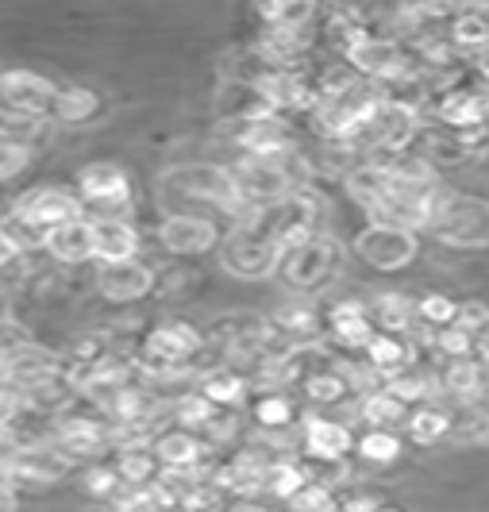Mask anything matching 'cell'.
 Wrapping results in <instances>:
<instances>
[{
    "instance_id": "obj_1",
    "label": "cell",
    "mask_w": 489,
    "mask_h": 512,
    "mask_svg": "<svg viewBox=\"0 0 489 512\" xmlns=\"http://www.w3.org/2000/svg\"><path fill=\"white\" fill-rule=\"evenodd\" d=\"M162 193L170 197H185V201H201L208 208H220L224 216L243 220L251 208L243 205L239 189L232 181L228 166H212V162H185V166H170L162 174Z\"/></svg>"
},
{
    "instance_id": "obj_2",
    "label": "cell",
    "mask_w": 489,
    "mask_h": 512,
    "mask_svg": "<svg viewBox=\"0 0 489 512\" xmlns=\"http://www.w3.org/2000/svg\"><path fill=\"white\" fill-rule=\"evenodd\" d=\"M343 258H347L343 243L328 231H316L312 239L297 243L293 251H285L274 274L297 293H320V289H328L339 278Z\"/></svg>"
},
{
    "instance_id": "obj_3",
    "label": "cell",
    "mask_w": 489,
    "mask_h": 512,
    "mask_svg": "<svg viewBox=\"0 0 489 512\" xmlns=\"http://www.w3.org/2000/svg\"><path fill=\"white\" fill-rule=\"evenodd\" d=\"M282 262V251L274 247L270 231H266V220H262V208H251L243 220H235L228 239H224V270L235 274V278H266L274 274Z\"/></svg>"
},
{
    "instance_id": "obj_4",
    "label": "cell",
    "mask_w": 489,
    "mask_h": 512,
    "mask_svg": "<svg viewBox=\"0 0 489 512\" xmlns=\"http://www.w3.org/2000/svg\"><path fill=\"white\" fill-rule=\"evenodd\" d=\"M74 197L85 205V216H89V208L97 212L93 220H128L135 193H131L128 170L120 162H89L78 170Z\"/></svg>"
},
{
    "instance_id": "obj_5",
    "label": "cell",
    "mask_w": 489,
    "mask_h": 512,
    "mask_svg": "<svg viewBox=\"0 0 489 512\" xmlns=\"http://www.w3.org/2000/svg\"><path fill=\"white\" fill-rule=\"evenodd\" d=\"M8 220L24 224V228L47 235L51 228H62V224H74V220H89L85 216V205L70 189H58V185H31L24 189L12 208H8Z\"/></svg>"
},
{
    "instance_id": "obj_6",
    "label": "cell",
    "mask_w": 489,
    "mask_h": 512,
    "mask_svg": "<svg viewBox=\"0 0 489 512\" xmlns=\"http://www.w3.org/2000/svg\"><path fill=\"white\" fill-rule=\"evenodd\" d=\"M443 247H459V251H478L489 247V201L478 197H459V193H447V201L439 208L436 224H432Z\"/></svg>"
},
{
    "instance_id": "obj_7",
    "label": "cell",
    "mask_w": 489,
    "mask_h": 512,
    "mask_svg": "<svg viewBox=\"0 0 489 512\" xmlns=\"http://www.w3.org/2000/svg\"><path fill=\"white\" fill-rule=\"evenodd\" d=\"M339 62L359 77V81H370V85H386L397 74H405L412 66L405 43L389 39V35H362L351 47L339 51Z\"/></svg>"
},
{
    "instance_id": "obj_8",
    "label": "cell",
    "mask_w": 489,
    "mask_h": 512,
    "mask_svg": "<svg viewBox=\"0 0 489 512\" xmlns=\"http://www.w3.org/2000/svg\"><path fill=\"white\" fill-rule=\"evenodd\" d=\"M51 443L66 459L74 462V466H78V462L101 459L104 451L112 447V443H108V420L93 409L58 412L51 424Z\"/></svg>"
},
{
    "instance_id": "obj_9",
    "label": "cell",
    "mask_w": 489,
    "mask_h": 512,
    "mask_svg": "<svg viewBox=\"0 0 489 512\" xmlns=\"http://www.w3.org/2000/svg\"><path fill=\"white\" fill-rule=\"evenodd\" d=\"M54 97H58V85L47 74H39V70H27V66L0 70V112L51 120Z\"/></svg>"
},
{
    "instance_id": "obj_10",
    "label": "cell",
    "mask_w": 489,
    "mask_h": 512,
    "mask_svg": "<svg viewBox=\"0 0 489 512\" xmlns=\"http://www.w3.org/2000/svg\"><path fill=\"white\" fill-rule=\"evenodd\" d=\"M355 255L382 270V274H393V270H405L409 262H416L420 255V239L416 231L409 228H393V224H366V228L355 235Z\"/></svg>"
},
{
    "instance_id": "obj_11",
    "label": "cell",
    "mask_w": 489,
    "mask_h": 512,
    "mask_svg": "<svg viewBox=\"0 0 489 512\" xmlns=\"http://www.w3.org/2000/svg\"><path fill=\"white\" fill-rule=\"evenodd\" d=\"M70 470H74V462L66 459L51 439H47V443H43V439H35V443H20V451H16L12 466L4 470V478L20 489V493H27V489L58 486Z\"/></svg>"
},
{
    "instance_id": "obj_12",
    "label": "cell",
    "mask_w": 489,
    "mask_h": 512,
    "mask_svg": "<svg viewBox=\"0 0 489 512\" xmlns=\"http://www.w3.org/2000/svg\"><path fill=\"white\" fill-rule=\"evenodd\" d=\"M158 243H162L166 255L178 258L208 255L220 243V224L208 220V216H197V212H170L158 224Z\"/></svg>"
},
{
    "instance_id": "obj_13",
    "label": "cell",
    "mask_w": 489,
    "mask_h": 512,
    "mask_svg": "<svg viewBox=\"0 0 489 512\" xmlns=\"http://www.w3.org/2000/svg\"><path fill=\"white\" fill-rule=\"evenodd\" d=\"M93 285H97V293H101L108 305H135V301L151 297V293L158 289V274L147 266V262L131 258V262L97 266Z\"/></svg>"
},
{
    "instance_id": "obj_14",
    "label": "cell",
    "mask_w": 489,
    "mask_h": 512,
    "mask_svg": "<svg viewBox=\"0 0 489 512\" xmlns=\"http://www.w3.org/2000/svg\"><path fill=\"white\" fill-rule=\"evenodd\" d=\"M208 482L220 489V497H235V501H255L266 489V462L258 459L255 451L239 447L228 459L212 462Z\"/></svg>"
},
{
    "instance_id": "obj_15",
    "label": "cell",
    "mask_w": 489,
    "mask_h": 512,
    "mask_svg": "<svg viewBox=\"0 0 489 512\" xmlns=\"http://www.w3.org/2000/svg\"><path fill=\"white\" fill-rule=\"evenodd\" d=\"M489 108V89H470V85H451L443 89L432 104V120L436 128L443 131H474V128H489L486 120Z\"/></svg>"
},
{
    "instance_id": "obj_16",
    "label": "cell",
    "mask_w": 489,
    "mask_h": 512,
    "mask_svg": "<svg viewBox=\"0 0 489 512\" xmlns=\"http://www.w3.org/2000/svg\"><path fill=\"white\" fill-rule=\"evenodd\" d=\"M324 335L332 339V347L339 351H351V355H362L370 347V339L378 335L374 320H370V305L362 301H339L324 312Z\"/></svg>"
},
{
    "instance_id": "obj_17",
    "label": "cell",
    "mask_w": 489,
    "mask_h": 512,
    "mask_svg": "<svg viewBox=\"0 0 489 512\" xmlns=\"http://www.w3.org/2000/svg\"><path fill=\"white\" fill-rule=\"evenodd\" d=\"M232 143L239 147V154H247V158H285V154L301 151V147H297V135H293L285 116L239 124V128L232 131Z\"/></svg>"
},
{
    "instance_id": "obj_18",
    "label": "cell",
    "mask_w": 489,
    "mask_h": 512,
    "mask_svg": "<svg viewBox=\"0 0 489 512\" xmlns=\"http://www.w3.org/2000/svg\"><path fill=\"white\" fill-rule=\"evenodd\" d=\"M101 412L112 428H158V412H162V405H158L155 389L135 378V382L124 385L120 393H112Z\"/></svg>"
},
{
    "instance_id": "obj_19",
    "label": "cell",
    "mask_w": 489,
    "mask_h": 512,
    "mask_svg": "<svg viewBox=\"0 0 489 512\" xmlns=\"http://www.w3.org/2000/svg\"><path fill=\"white\" fill-rule=\"evenodd\" d=\"M266 328L289 347H316L324 335V312L312 301H285L266 316Z\"/></svg>"
},
{
    "instance_id": "obj_20",
    "label": "cell",
    "mask_w": 489,
    "mask_h": 512,
    "mask_svg": "<svg viewBox=\"0 0 489 512\" xmlns=\"http://www.w3.org/2000/svg\"><path fill=\"white\" fill-rule=\"evenodd\" d=\"M301 451L312 462H347L355 451V436L347 424H339L332 416H305L301 420Z\"/></svg>"
},
{
    "instance_id": "obj_21",
    "label": "cell",
    "mask_w": 489,
    "mask_h": 512,
    "mask_svg": "<svg viewBox=\"0 0 489 512\" xmlns=\"http://www.w3.org/2000/svg\"><path fill=\"white\" fill-rule=\"evenodd\" d=\"M151 451H155V459L162 470H201L208 474L212 470V455H216V447H208L201 436H193V432H158L155 443H151Z\"/></svg>"
},
{
    "instance_id": "obj_22",
    "label": "cell",
    "mask_w": 489,
    "mask_h": 512,
    "mask_svg": "<svg viewBox=\"0 0 489 512\" xmlns=\"http://www.w3.org/2000/svg\"><path fill=\"white\" fill-rule=\"evenodd\" d=\"M343 189H347V197L370 216V224H378L382 212H386V193H389L386 162H370V158L355 162V166L343 174Z\"/></svg>"
},
{
    "instance_id": "obj_23",
    "label": "cell",
    "mask_w": 489,
    "mask_h": 512,
    "mask_svg": "<svg viewBox=\"0 0 489 512\" xmlns=\"http://www.w3.org/2000/svg\"><path fill=\"white\" fill-rule=\"evenodd\" d=\"M43 255L58 262V266H85V262H97L93 255V224L89 220H74V224H62L43 235Z\"/></svg>"
},
{
    "instance_id": "obj_24",
    "label": "cell",
    "mask_w": 489,
    "mask_h": 512,
    "mask_svg": "<svg viewBox=\"0 0 489 512\" xmlns=\"http://www.w3.org/2000/svg\"><path fill=\"white\" fill-rule=\"evenodd\" d=\"M93 224V255L97 266H112V262H131L139 255V228L131 220H89Z\"/></svg>"
},
{
    "instance_id": "obj_25",
    "label": "cell",
    "mask_w": 489,
    "mask_h": 512,
    "mask_svg": "<svg viewBox=\"0 0 489 512\" xmlns=\"http://www.w3.org/2000/svg\"><path fill=\"white\" fill-rule=\"evenodd\" d=\"M216 112H220V120L224 124H255V120H270V116H278L270 104L258 97L255 89H251V81H243V77H232L224 89H220V97H216Z\"/></svg>"
},
{
    "instance_id": "obj_26",
    "label": "cell",
    "mask_w": 489,
    "mask_h": 512,
    "mask_svg": "<svg viewBox=\"0 0 489 512\" xmlns=\"http://www.w3.org/2000/svg\"><path fill=\"white\" fill-rule=\"evenodd\" d=\"M104 112V101L89 85H58V97L51 104V120L58 128H85Z\"/></svg>"
},
{
    "instance_id": "obj_27",
    "label": "cell",
    "mask_w": 489,
    "mask_h": 512,
    "mask_svg": "<svg viewBox=\"0 0 489 512\" xmlns=\"http://www.w3.org/2000/svg\"><path fill=\"white\" fill-rule=\"evenodd\" d=\"M197 393L212 401L216 409L224 412H239L251 397V378L239 374V370H228V366H216V370H205L197 378Z\"/></svg>"
},
{
    "instance_id": "obj_28",
    "label": "cell",
    "mask_w": 489,
    "mask_h": 512,
    "mask_svg": "<svg viewBox=\"0 0 489 512\" xmlns=\"http://www.w3.org/2000/svg\"><path fill=\"white\" fill-rule=\"evenodd\" d=\"M447 39L463 54H486L489 51V4H459L451 24H447Z\"/></svg>"
},
{
    "instance_id": "obj_29",
    "label": "cell",
    "mask_w": 489,
    "mask_h": 512,
    "mask_svg": "<svg viewBox=\"0 0 489 512\" xmlns=\"http://www.w3.org/2000/svg\"><path fill=\"white\" fill-rule=\"evenodd\" d=\"M382 389H386L393 401H401L405 409H420V405H432V397L439 393V378L428 366L412 362L405 370H397L393 378H386Z\"/></svg>"
},
{
    "instance_id": "obj_30",
    "label": "cell",
    "mask_w": 489,
    "mask_h": 512,
    "mask_svg": "<svg viewBox=\"0 0 489 512\" xmlns=\"http://www.w3.org/2000/svg\"><path fill=\"white\" fill-rule=\"evenodd\" d=\"M362 362H366V366L386 382V378H393L397 370H405V366L416 362V347H412L405 335L378 332L374 339H370V347L362 351Z\"/></svg>"
},
{
    "instance_id": "obj_31",
    "label": "cell",
    "mask_w": 489,
    "mask_h": 512,
    "mask_svg": "<svg viewBox=\"0 0 489 512\" xmlns=\"http://www.w3.org/2000/svg\"><path fill=\"white\" fill-rule=\"evenodd\" d=\"M370 320L386 335H409L416 328V301L405 293H378L370 301Z\"/></svg>"
},
{
    "instance_id": "obj_32",
    "label": "cell",
    "mask_w": 489,
    "mask_h": 512,
    "mask_svg": "<svg viewBox=\"0 0 489 512\" xmlns=\"http://www.w3.org/2000/svg\"><path fill=\"white\" fill-rule=\"evenodd\" d=\"M486 366L478 359H455L443 366V374H439V389L447 393V397H455V401H478L482 397V389H486Z\"/></svg>"
},
{
    "instance_id": "obj_33",
    "label": "cell",
    "mask_w": 489,
    "mask_h": 512,
    "mask_svg": "<svg viewBox=\"0 0 489 512\" xmlns=\"http://www.w3.org/2000/svg\"><path fill=\"white\" fill-rule=\"evenodd\" d=\"M255 16L262 20V31H305L316 27L320 8L309 0H282V4H258Z\"/></svg>"
},
{
    "instance_id": "obj_34",
    "label": "cell",
    "mask_w": 489,
    "mask_h": 512,
    "mask_svg": "<svg viewBox=\"0 0 489 512\" xmlns=\"http://www.w3.org/2000/svg\"><path fill=\"white\" fill-rule=\"evenodd\" d=\"M251 420L258 432H289L297 424V401L285 389H266L251 405Z\"/></svg>"
},
{
    "instance_id": "obj_35",
    "label": "cell",
    "mask_w": 489,
    "mask_h": 512,
    "mask_svg": "<svg viewBox=\"0 0 489 512\" xmlns=\"http://www.w3.org/2000/svg\"><path fill=\"white\" fill-rule=\"evenodd\" d=\"M112 470L120 474L124 489L155 486L158 474H162V466H158L151 447H120V451H116V459H112Z\"/></svg>"
},
{
    "instance_id": "obj_36",
    "label": "cell",
    "mask_w": 489,
    "mask_h": 512,
    "mask_svg": "<svg viewBox=\"0 0 489 512\" xmlns=\"http://www.w3.org/2000/svg\"><path fill=\"white\" fill-rule=\"evenodd\" d=\"M401 428L409 432V439L416 447H436L439 439L451 436L455 420H451V412L443 409V405H420V409H409Z\"/></svg>"
},
{
    "instance_id": "obj_37",
    "label": "cell",
    "mask_w": 489,
    "mask_h": 512,
    "mask_svg": "<svg viewBox=\"0 0 489 512\" xmlns=\"http://www.w3.org/2000/svg\"><path fill=\"white\" fill-rule=\"evenodd\" d=\"M301 393H305V401L316 405V409H332V405H343L351 397V385L343 378L339 362H332L324 370H312L309 378L301 382Z\"/></svg>"
},
{
    "instance_id": "obj_38",
    "label": "cell",
    "mask_w": 489,
    "mask_h": 512,
    "mask_svg": "<svg viewBox=\"0 0 489 512\" xmlns=\"http://www.w3.org/2000/svg\"><path fill=\"white\" fill-rule=\"evenodd\" d=\"M359 416L366 420V428H374V432H393V428L405 424L409 409L401 401H393L386 389H370V393L359 397Z\"/></svg>"
},
{
    "instance_id": "obj_39",
    "label": "cell",
    "mask_w": 489,
    "mask_h": 512,
    "mask_svg": "<svg viewBox=\"0 0 489 512\" xmlns=\"http://www.w3.org/2000/svg\"><path fill=\"white\" fill-rule=\"evenodd\" d=\"M216 405L212 401H205L197 389H189V393H178L174 397V409H170V420L178 424L181 432H193V436H201L208 424L216 420Z\"/></svg>"
},
{
    "instance_id": "obj_40",
    "label": "cell",
    "mask_w": 489,
    "mask_h": 512,
    "mask_svg": "<svg viewBox=\"0 0 489 512\" xmlns=\"http://www.w3.org/2000/svg\"><path fill=\"white\" fill-rule=\"evenodd\" d=\"M305 486H309V474H305L301 459H282V462H270V466H266V489H262V493L278 497V501H285V505H289Z\"/></svg>"
},
{
    "instance_id": "obj_41",
    "label": "cell",
    "mask_w": 489,
    "mask_h": 512,
    "mask_svg": "<svg viewBox=\"0 0 489 512\" xmlns=\"http://www.w3.org/2000/svg\"><path fill=\"white\" fill-rule=\"evenodd\" d=\"M355 451H359L362 462H370V466H393V462L401 459V451H405V443L397 432H362L355 439Z\"/></svg>"
},
{
    "instance_id": "obj_42",
    "label": "cell",
    "mask_w": 489,
    "mask_h": 512,
    "mask_svg": "<svg viewBox=\"0 0 489 512\" xmlns=\"http://www.w3.org/2000/svg\"><path fill=\"white\" fill-rule=\"evenodd\" d=\"M455 308H459V301H451L443 293H428V297L416 301V324L428 328V332H439V328L455 324Z\"/></svg>"
},
{
    "instance_id": "obj_43",
    "label": "cell",
    "mask_w": 489,
    "mask_h": 512,
    "mask_svg": "<svg viewBox=\"0 0 489 512\" xmlns=\"http://www.w3.org/2000/svg\"><path fill=\"white\" fill-rule=\"evenodd\" d=\"M81 486L89 497H97V501H116L120 493H124V482H120V474L112 470V462H93L85 474H81Z\"/></svg>"
},
{
    "instance_id": "obj_44",
    "label": "cell",
    "mask_w": 489,
    "mask_h": 512,
    "mask_svg": "<svg viewBox=\"0 0 489 512\" xmlns=\"http://www.w3.org/2000/svg\"><path fill=\"white\" fill-rule=\"evenodd\" d=\"M432 347H436L439 355L447 362L455 359H474V335L463 332V328H455V324H447V328H439L436 339H432Z\"/></svg>"
},
{
    "instance_id": "obj_45",
    "label": "cell",
    "mask_w": 489,
    "mask_h": 512,
    "mask_svg": "<svg viewBox=\"0 0 489 512\" xmlns=\"http://www.w3.org/2000/svg\"><path fill=\"white\" fill-rule=\"evenodd\" d=\"M289 512H339V493L309 482V486L289 501Z\"/></svg>"
},
{
    "instance_id": "obj_46",
    "label": "cell",
    "mask_w": 489,
    "mask_h": 512,
    "mask_svg": "<svg viewBox=\"0 0 489 512\" xmlns=\"http://www.w3.org/2000/svg\"><path fill=\"white\" fill-rule=\"evenodd\" d=\"M31 158H35V154L27 151V147L12 143V139H0V185L20 178L27 166H31Z\"/></svg>"
},
{
    "instance_id": "obj_47",
    "label": "cell",
    "mask_w": 489,
    "mask_h": 512,
    "mask_svg": "<svg viewBox=\"0 0 489 512\" xmlns=\"http://www.w3.org/2000/svg\"><path fill=\"white\" fill-rule=\"evenodd\" d=\"M455 328H463V332L478 335L489 328V305L486 301H463V305L455 308Z\"/></svg>"
},
{
    "instance_id": "obj_48",
    "label": "cell",
    "mask_w": 489,
    "mask_h": 512,
    "mask_svg": "<svg viewBox=\"0 0 489 512\" xmlns=\"http://www.w3.org/2000/svg\"><path fill=\"white\" fill-rule=\"evenodd\" d=\"M108 509L112 512H162L155 501V493H151V486L147 489H124L116 501H108Z\"/></svg>"
},
{
    "instance_id": "obj_49",
    "label": "cell",
    "mask_w": 489,
    "mask_h": 512,
    "mask_svg": "<svg viewBox=\"0 0 489 512\" xmlns=\"http://www.w3.org/2000/svg\"><path fill=\"white\" fill-rule=\"evenodd\" d=\"M24 416H27L24 393H16V389L0 385V424H4V428H16V424H20Z\"/></svg>"
},
{
    "instance_id": "obj_50",
    "label": "cell",
    "mask_w": 489,
    "mask_h": 512,
    "mask_svg": "<svg viewBox=\"0 0 489 512\" xmlns=\"http://www.w3.org/2000/svg\"><path fill=\"white\" fill-rule=\"evenodd\" d=\"M378 493H370V489H347V493H339V512H378Z\"/></svg>"
},
{
    "instance_id": "obj_51",
    "label": "cell",
    "mask_w": 489,
    "mask_h": 512,
    "mask_svg": "<svg viewBox=\"0 0 489 512\" xmlns=\"http://www.w3.org/2000/svg\"><path fill=\"white\" fill-rule=\"evenodd\" d=\"M24 258L27 255L20 251V247H16V239H12V235L4 231V224H0V274H8L12 266H20Z\"/></svg>"
},
{
    "instance_id": "obj_52",
    "label": "cell",
    "mask_w": 489,
    "mask_h": 512,
    "mask_svg": "<svg viewBox=\"0 0 489 512\" xmlns=\"http://www.w3.org/2000/svg\"><path fill=\"white\" fill-rule=\"evenodd\" d=\"M16 451H20V432H16V428H4V424H0V474H4L8 466H12Z\"/></svg>"
},
{
    "instance_id": "obj_53",
    "label": "cell",
    "mask_w": 489,
    "mask_h": 512,
    "mask_svg": "<svg viewBox=\"0 0 489 512\" xmlns=\"http://www.w3.org/2000/svg\"><path fill=\"white\" fill-rule=\"evenodd\" d=\"M0 512H20V489L0 474Z\"/></svg>"
},
{
    "instance_id": "obj_54",
    "label": "cell",
    "mask_w": 489,
    "mask_h": 512,
    "mask_svg": "<svg viewBox=\"0 0 489 512\" xmlns=\"http://www.w3.org/2000/svg\"><path fill=\"white\" fill-rule=\"evenodd\" d=\"M474 359L482 362V366H489V328L474 335Z\"/></svg>"
},
{
    "instance_id": "obj_55",
    "label": "cell",
    "mask_w": 489,
    "mask_h": 512,
    "mask_svg": "<svg viewBox=\"0 0 489 512\" xmlns=\"http://www.w3.org/2000/svg\"><path fill=\"white\" fill-rule=\"evenodd\" d=\"M228 512H266V505H258V497H255V501H235Z\"/></svg>"
},
{
    "instance_id": "obj_56",
    "label": "cell",
    "mask_w": 489,
    "mask_h": 512,
    "mask_svg": "<svg viewBox=\"0 0 489 512\" xmlns=\"http://www.w3.org/2000/svg\"><path fill=\"white\" fill-rule=\"evenodd\" d=\"M378 512H412V509L401 505V501H386V497H382V501H378Z\"/></svg>"
},
{
    "instance_id": "obj_57",
    "label": "cell",
    "mask_w": 489,
    "mask_h": 512,
    "mask_svg": "<svg viewBox=\"0 0 489 512\" xmlns=\"http://www.w3.org/2000/svg\"><path fill=\"white\" fill-rule=\"evenodd\" d=\"M474 405H478V412H482V424H489V385L482 389V397H478Z\"/></svg>"
},
{
    "instance_id": "obj_58",
    "label": "cell",
    "mask_w": 489,
    "mask_h": 512,
    "mask_svg": "<svg viewBox=\"0 0 489 512\" xmlns=\"http://www.w3.org/2000/svg\"><path fill=\"white\" fill-rule=\"evenodd\" d=\"M474 66H478V77L486 81V89H489V51H486V54H478V62H474Z\"/></svg>"
},
{
    "instance_id": "obj_59",
    "label": "cell",
    "mask_w": 489,
    "mask_h": 512,
    "mask_svg": "<svg viewBox=\"0 0 489 512\" xmlns=\"http://www.w3.org/2000/svg\"><path fill=\"white\" fill-rule=\"evenodd\" d=\"M208 512H228V509H224V505H220V509H208Z\"/></svg>"
}]
</instances>
